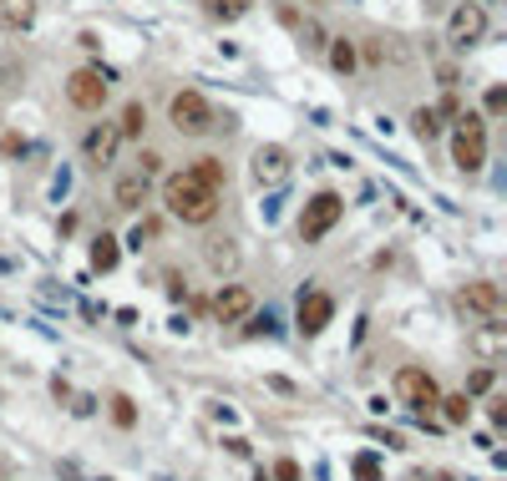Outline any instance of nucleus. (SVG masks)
I'll list each match as a JSON object with an SVG mask.
<instances>
[{"label": "nucleus", "instance_id": "f257e3e1", "mask_svg": "<svg viewBox=\"0 0 507 481\" xmlns=\"http://www.w3.org/2000/svg\"><path fill=\"white\" fill-rule=\"evenodd\" d=\"M218 203H224V188L203 183L193 167L163 177V208L173 218H183V223H214V218H218Z\"/></svg>", "mask_w": 507, "mask_h": 481}, {"label": "nucleus", "instance_id": "f03ea898", "mask_svg": "<svg viewBox=\"0 0 507 481\" xmlns=\"http://www.w3.org/2000/svg\"><path fill=\"white\" fill-rule=\"evenodd\" d=\"M452 163L462 167V173H482V163H487V122H482L477 112H456Z\"/></svg>", "mask_w": 507, "mask_h": 481}, {"label": "nucleus", "instance_id": "7ed1b4c3", "mask_svg": "<svg viewBox=\"0 0 507 481\" xmlns=\"http://www.w3.org/2000/svg\"><path fill=\"white\" fill-rule=\"evenodd\" d=\"M340 213H345V198L340 193H315V198L304 203V213H300V239L304 243H320L330 233V228L340 223Z\"/></svg>", "mask_w": 507, "mask_h": 481}, {"label": "nucleus", "instance_id": "20e7f679", "mask_svg": "<svg viewBox=\"0 0 507 481\" xmlns=\"http://www.w3.org/2000/svg\"><path fill=\"white\" fill-rule=\"evenodd\" d=\"M167 117H173V127L183 132V137H203V132H208V127L218 122L203 91H177L173 107H167Z\"/></svg>", "mask_w": 507, "mask_h": 481}, {"label": "nucleus", "instance_id": "39448f33", "mask_svg": "<svg viewBox=\"0 0 507 481\" xmlns=\"http://www.w3.org/2000/svg\"><path fill=\"white\" fill-rule=\"evenodd\" d=\"M107 91H112V71H101V66H81L66 81V101L81 107V112H97L101 101H107Z\"/></svg>", "mask_w": 507, "mask_h": 481}, {"label": "nucleus", "instance_id": "423d86ee", "mask_svg": "<svg viewBox=\"0 0 507 481\" xmlns=\"http://www.w3.org/2000/svg\"><path fill=\"white\" fill-rule=\"evenodd\" d=\"M487 36V11H482L477 0H462L452 15H446V41L452 46H477Z\"/></svg>", "mask_w": 507, "mask_h": 481}, {"label": "nucleus", "instance_id": "0eeeda50", "mask_svg": "<svg viewBox=\"0 0 507 481\" xmlns=\"http://www.w3.org/2000/svg\"><path fill=\"white\" fill-rule=\"evenodd\" d=\"M117 147H122V132H117V122H91L87 137H81V157H87L97 173L117 163Z\"/></svg>", "mask_w": 507, "mask_h": 481}, {"label": "nucleus", "instance_id": "6e6552de", "mask_svg": "<svg viewBox=\"0 0 507 481\" xmlns=\"http://www.w3.org/2000/svg\"><path fill=\"white\" fill-rule=\"evenodd\" d=\"M462 309H467V315H477L482 325H502V315H507L502 289H497V284H487V278H477V284H467V289H462Z\"/></svg>", "mask_w": 507, "mask_h": 481}, {"label": "nucleus", "instance_id": "1a4fd4ad", "mask_svg": "<svg viewBox=\"0 0 507 481\" xmlns=\"http://www.w3.org/2000/svg\"><path fill=\"white\" fill-rule=\"evenodd\" d=\"M396 395H401L406 405H416V410H436V401H442L436 380H431L426 370H416V365L396 370Z\"/></svg>", "mask_w": 507, "mask_h": 481}, {"label": "nucleus", "instance_id": "9d476101", "mask_svg": "<svg viewBox=\"0 0 507 481\" xmlns=\"http://www.w3.org/2000/svg\"><path fill=\"white\" fill-rule=\"evenodd\" d=\"M249 173H254L259 188H279V183L290 177V152L284 147H259L254 152V163H249Z\"/></svg>", "mask_w": 507, "mask_h": 481}, {"label": "nucleus", "instance_id": "9b49d317", "mask_svg": "<svg viewBox=\"0 0 507 481\" xmlns=\"http://www.w3.org/2000/svg\"><path fill=\"white\" fill-rule=\"evenodd\" d=\"M254 315V294L244 289V284H224V289L214 294V319L218 325H239V319Z\"/></svg>", "mask_w": 507, "mask_h": 481}, {"label": "nucleus", "instance_id": "f8f14e48", "mask_svg": "<svg viewBox=\"0 0 507 481\" xmlns=\"http://www.w3.org/2000/svg\"><path fill=\"white\" fill-rule=\"evenodd\" d=\"M330 319H335V299H330L325 289L300 294V335H320Z\"/></svg>", "mask_w": 507, "mask_h": 481}, {"label": "nucleus", "instance_id": "ddd939ff", "mask_svg": "<svg viewBox=\"0 0 507 481\" xmlns=\"http://www.w3.org/2000/svg\"><path fill=\"white\" fill-rule=\"evenodd\" d=\"M148 177L142 173H127V177H117V188H112V203L117 208H122V213H132V208H142V203H148Z\"/></svg>", "mask_w": 507, "mask_h": 481}, {"label": "nucleus", "instance_id": "4468645a", "mask_svg": "<svg viewBox=\"0 0 507 481\" xmlns=\"http://www.w3.org/2000/svg\"><path fill=\"white\" fill-rule=\"evenodd\" d=\"M472 350L493 365V360H502L507 354V325H477V335H472Z\"/></svg>", "mask_w": 507, "mask_h": 481}, {"label": "nucleus", "instance_id": "2eb2a0df", "mask_svg": "<svg viewBox=\"0 0 507 481\" xmlns=\"http://www.w3.org/2000/svg\"><path fill=\"white\" fill-rule=\"evenodd\" d=\"M36 21V0H0V31H25Z\"/></svg>", "mask_w": 507, "mask_h": 481}, {"label": "nucleus", "instance_id": "dca6fc26", "mask_svg": "<svg viewBox=\"0 0 507 481\" xmlns=\"http://www.w3.org/2000/svg\"><path fill=\"white\" fill-rule=\"evenodd\" d=\"M117 259H122V243H117L112 233H101V239L91 243V269H97V274H112Z\"/></svg>", "mask_w": 507, "mask_h": 481}, {"label": "nucleus", "instance_id": "f3484780", "mask_svg": "<svg viewBox=\"0 0 507 481\" xmlns=\"http://www.w3.org/2000/svg\"><path fill=\"white\" fill-rule=\"evenodd\" d=\"M203 11L214 15V21L234 25V21H244V15L254 11V0H203Z\"/></svg>", "mask_w": 507, "mask_h": 481}, {"label": "nucleus", "instance_id": "a211bd4d", "mask_svg": "<svg viewBox=\"0 0 507 481\" xmlns=\"http://www.w3.org/2000/svg\"><path fill=\"white\" fill-rule=\"evenodd\" d=\"M436 405H442L446 426H467V420H472V395H442Z\"/></svg>", "mask_w": 507, "mask_h": 481}, {"label": "nucleus", "instance_id": "6ab92c4d", "mask_svg": "<svg viewBox=\"0 0 507 481\" xmlns=\"http://www.w3.org/2000/svg\"><path fill=\"white\" fill-rule=\"evenodd\" d=\"M411 132H416L421 142H436V137H442V117H436V107H416V117H411Z\"/></svg>", "mask_w": 507, "mask_h": 481}, {"label": "nucleus", "instance_id": "aec40b11", "mask_svg": "<svg viewBox=\"0 0 507 481\" xmlns=\"http://www.w3.org/2000/svg\"><path fill=\"white\" fill-rule=\"evenodd\" d=\"M142 127H148V107H142V101H127L117 132H122V137H142Z\"/></svg>", "mask_w": 507, "mask_h": 481}, {"label": "nucleus", "instance_id": "412c9836", "mask_svg": "<svg viewBox=\"0 0 507 481\" xmlns=\"http://www.w3.org/2000/svg\"><path fill=\"white\" fill-rule=\"evenodd\" d=\"M325 46H330V66H335L340 76H350L355 71V46H350V41L335 36V41H325Z\"/></svg>", "mask_w": 507, "mask_h": 481}, {"label": "nucleus", "instance_id": "4be33fe9", "mask_svg": "<svg viewBox=\"0 0 507 481\" xmlns=\"http://www.w3.org/2000/svg\"><path fill=\"white\" fill-rule=\"evenodd\" d=\"M107 405H112V420H117L122 430H132V426H138V405H132V395H112Z\"/></svg>", "mask_w": 507, "mask_h": 481}, {"label": "nucleus", "instance_id": "5701e85b", "mask_svg": "<svg viewBox=\"0 0 507 481\" xmlns=\"http://www.w3.org/2000/svg\"><path fill=\"white\" fill-rule=\"evenodd\" d=\"M350 471H355V481H380V456L376 451H360Z\"/></svg>", "mask_w": 507, "mask_h": 481}, {"label": "nucleus", "instance_id": "b1692460", "mask_svg": "<svg viewBox=\"0 0 507 481\" xmlns=\"http://www.w3.org/2000/svg\"><path fill=\"white\" fill-rule=\"evenodd\" d=\"M193 173H198L203 183H214V188H224V163H218V157H198V163H193Z\"/></svg>", "mask_w": 507, "mask_h": 481}, {"label": "nucleus", "instance_id": "393cba45", "mask_svg": "<svg viewBox=\"0 0 507 481\" xmlns=\"http://www.w3.org/2000/svg\"><path fill=\"white\" fill-rule=\"evenodd\" d=\"M300 41H304V51H325V31H320V21H304L300 25Z\"/></svg>", "mask_w": 507, "mask_h": 481}, {"label": "nucleus", "instance_id": "a878e982", "mask_svg": "<svg viewBox=\"0 0 507 481\" xmlns=\"http://www.w3.org/2000/svg\"><path fill=\"white\" fill-rule=\"evenodd\" d=\"M138 173H142V177H148V183H152V177L163 173V157H158V152H142V157H138Z\"/></svg>", "mask_w": 507, "mask_h": 481}, {"label": "nucleus", "instance_id": "bb28decb", "mask_svg": "<svg viewBox=\"0 0 507 481\" xmlns=\"http://www.w3.org/2000/svg\"><path fill=\"white\" fill-rule=\"evenodd\" d=\"M300 476H304V471H300V461H290V456H284V461L274 467V476H269V481H300Z\"/></svg>", "mask_w": 507, "mask_h": 481}, {"label": "nucleus", "instance_id": "cd10ccee", "mask_svg": "<svg viewBox=\"0 0 507 481\" xmlns=\"http://www.w3.org/2000/svg\"><path fill=\"white\" fill-rule=\"evenodd\" d=\"M507 112V87H493L487 91V117H502Z\"/></svg>", "mask_w": 507, "mask_h": 481}, {"label": "nucleus", "instance_id": "c85d7f7f", "mask_svg": "<svg viewBox=\"0 0 507 481\" xmlns=\"http://www.w3.org/2000/svg\"><path fill=\"white\" fill-rule=\"evenodd\" d=\"M142 239H158V218H142V223L132 228V249H142Z\"/></svg>", "mask_w": 507, "mask_h": 481}, {"label": "nucleus", "instance_id": "c756f323", "mask_svg": "<svg viewBox=\"0 0 507 481\" xmlns=\"http://www.w3.org/2000/svg\"><path fill=\"white\" fill-rule=\"evenodd\" d=\"M482 391H493V370H477V375L467 380V391H462V395H482Z\"/></svg>", "mask_w": 507, "mask_h": 481}, {"label": "nucleus", "instance_id": "7c9ffc66", "mask_svg": "<svg viewBox=\"0 0 507 481\" xmlns=\"http://www.w3.org/2000/svg\"><path fill=\"white\" fill-rule=\"evenodd\" d=\"M208 264H214V269H228V264H234V249H208Z\"/></svg>", "mask_w": 507, "mask_h": 481}, {"label": "nucleus", "instance_id": "2f4dec72", "mask_svg": "<svg viewBox=\"0 0 507 481\" xmlns=\"http://www.w3.org/2000/svg\"><path fill=\"white\" fill-rule=\"evenodd\" d=\"M487 416H493V426H507V401H493V410H487Z\"/></svg>", "mask_w": 507, "mask_h": 481}]
</instances>
